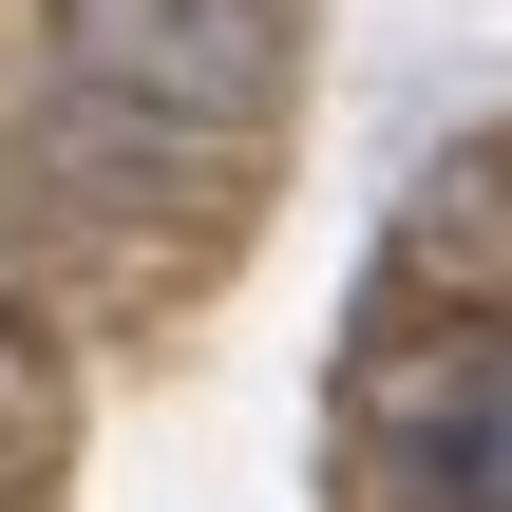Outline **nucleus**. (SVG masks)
<instances>
[{"label": "nucleus", "instance_id": "nucleus-1", "mask_svg": "<svg viewBox=\"0 0 512 512\" xmlns=\"http://www.w3.org/2000/svg\"><path fill=\"white\" fill-rule=\"evenodd\" d=\"M38 19H57V76L152 133H228L285 76V0H38Z\"/></svg>", "mask_w": 512, "mask_h": 512}, {"label": "nucleus", "instance_id": "nucleus-2", "mask_svg": "<svg viewBox=\"0 0 512 512\" xmlns=\"http://www.w3.org/2000/svg\"><path fill=\"white\" fill-rule=\"evenodd\" d=\"M399 475L418 512H512V323L399 380Z\"/></svg>", "mask_w": 512, "mask_h": 512}]
</instances>
